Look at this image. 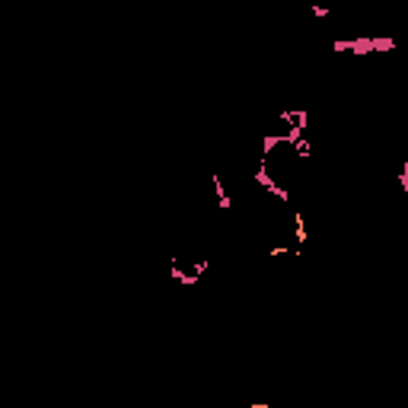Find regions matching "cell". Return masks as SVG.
I'll use <instances>...</instances> for the list:
<instances>
[{"instance_id": "cell-6", "label": "cell", "mask_w": 408, "mask_h": 408, "mask_svg": "<svg viewBox=\"0 0 408 408\" xmlns=\"http://www.w3.org/2000/svg\"><path fill=\"white\" fill-rule=\"evenodd\" d=\"M310 153H313L310 140H306V137H300V140L294 144V156H297V159H310Z\"/></svg>"}, {"instance_id": "cell-7", "label": "cell", "mask_w": 408, "mask_h": 408, "mask_svg": "<svg viewBox=\"0 0 408 408\" xmlns=\"http://www.w3.org/2000/svg\"><path fill=\"white\" fill-rule=\"evenodd\" d=\"M268 195H274V198H281V204H290V192H287V188H284V185H278V182H274V185L268 188Z\"/></svg>"}, {"instance_id": "cell-2", "label": "cell", "mask_w": 408, "mask_h": 408, "mask_svg": "<svg viewBox=\"0 0 408 408\" xmlns=\"http://www.w3.org/2000/svg\"><path fill=\"white\" fill-rule=\"evenodd\" d=\"M169 274H172V281H179L182 287H195V284L201 281V278H195L192 271H185V268L179 265V258H172V261H169Z\"/></svg>"}, {"instance_id": "cell-10", "label": "cell", "mask_w": 408, "mask_h": 408, "mask_svg": "<svg viewBox=\"0 0 408 408\" xmlns=\"http://www.w3.org/2000/svg\"><path fill=\"white\" fill-rule=\"evenodd\" d=\"M310 13H313V16H329V10H325V7H319V4H313Z\"/></svg>"}, {"instance_id": "cell-11", "label": "cell", "mask_w": 408, "mask_h": 408, "mask_svg": "<svg viewBox=\"0 0 408 408\" xmlns=\"http://www.w3.org/2000/svg\"><path fill=\"white\" fill-rule=\"evenodd\" d=\"M268 255H290V252L284 249V246H271V249H268Z\"/></svg>"}, {"instance_id": "cell-12", "label": "cell", "mask_w": 408, "mask_h": 408, "mask_svg": "<svg viewBox=\"0 0 408 408\" xmlns=\"http://www.w3.org/2000/svg\"><path fill=\"white\" fill-rule=\"evenodd\" d=\"M252 408H271L268 402H252Z\"/></svg>"}, {"instance_id": "cell-4", "label": "cell", "mask_w": 408, "mask_h": 408, "mask_svg": "<svg viewBox=\"0 0 408 408\" xmlns=\"http://www.w3.org/2000/svg\"><path fill=\"white\" fill-rule=\"evenodd\" d=\"M294 236H297V246L306 242V223H303V214L294 211Z\"/></svg>"}, {"instance_id": "cell-8", "label": "cell", "mask_w": 408, "mask_h": 408, "mask_svg": "<svg viewBox=\"0 0 408 408\" xmlns=\"http://www.w3.org/2000/svg\"><path fill=\"white\" fill-rule=\"evenodd\" d=\"M208 271H211V261H208V258L192 261V274H195V278H201V274H208Z\"/></svg>"}, {"instance_id": "cell-1", "label": "cell", "mask_w": 408, "mask_h": 408, "mask_svg": "<svg viewBox=\"0 0 408 408\" xmlns=\"http://www.w3.org/2000/svg\"><path fill=\"white\" fill-rule=\"evenodd\" d=\"M392 38H338L332 42V51H351V54H370V51H392Z\"/></svg>"}, {"instance_id": "cell-5", "label": "cell", "mask_w": 408, "mask_h": 408, "mask_svg": "<svg viewBox=\"0 0 408 408\" xmlns=\"http://www.w3.org/2000/svg\"><path fill=\"white\" fill-rule=\"evenodd\" d=\"M281 144H284V134H268L265 140H261V156H268L274 147H281Z\"/></svg>"}, {"instance_id": "cell-3", "label": "cell", "mask_w": 408, "mask_h": 408, "mask_svg": "<svg viewBox=\"0 0 408 408\" xmlns=\"http://www.w3.org/2000/svg\"><path fill=\"white\" fill-rule=\"evenodd\" d=\"M211 185H214V192H217V208L220 211H230V195H227V188H223V179L220 176H211Z\"/></svg>"}, {"instance_id": "cell-9", "label": "cell", "mask_w": 408, "mask_h": 408, "mask_svg": "<svg viewBox=\"0 0 408 408\" xmlns=\"http://www.w3.org/2000/svg\"><path fill=\"white\" fill-rule=\"evenodd\" d=\"M399 188L408 192V159H402V166H399Z\"/></svg>"}]
</instances>
